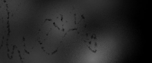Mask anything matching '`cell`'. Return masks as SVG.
<instances>
[{"label": "cell", "mask_w": 152, "mask_h": 63, "mask_svg": "<svg viewBox=\"0 0 152 63\" xmlns=\"http://www.w3.org/2000/svg\"><path fill=\"white\" fill-rule=\"evenodd\" d=\"M76 25L75 17L70 12H57L48 17L40 33V41L45 50L50 52L56 51L66 35Z\"/></svg>", "instance_id": "1"}]
</instances>
